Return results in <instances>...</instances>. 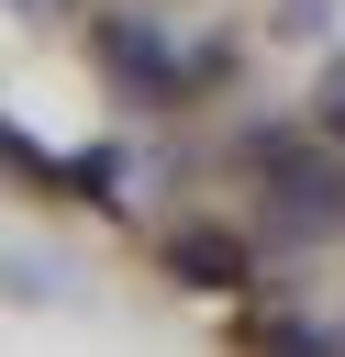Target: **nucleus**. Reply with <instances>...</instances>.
Listing matches in <instances>:
<instances>
[{
    "instance_id": "f257e3e1",
    "label": "nucleus",
    "mask_w": 345,
    "mask_h": 357,
    "mask_svg": "<svg viewBox=\"0 0 345 357\" xmlns=\"http://www.w3.org/2000/svg\"><path fill=\"white\" fill-rule=\"evenodd\" d=\"M100 56H111V78H122V89H145V100H178V89H200V78H223V67H234V45H189V56H178V45H167L156 22H134V11H111V22H100Z\"/></svg>"
},
{
    "instance_id": "f03ea898",
    "label": "nucleus",
    "mask_w": 345,
    "mask_h": 357,
    "mask_svg": "<svg viewBox=\"0 0 345 357\" xmlns=\"http://www.w3.org/2000/svg\"><path fill=\"white\" fill-rule=\"evenodd\" d=\"M267 234L300 245V234H345V167L334 156H289L267 167Z\"/></svg>"
},
{
    "instance_id": "7ed1b4c3",
    "label": "nucleus",
    "mask_w": 345,
    "mask_h": 357,
    "mask_svg": "<svg viewBox=\"0 0 345 357\" xmlns=\"http://www.w3.org/2000/svg\"><path fill=\"white\" fill-rule=\"evenodd\" d=\"M167 268H178V279H200V290H245V268H256V257H245L234 234H211V223H189V234L167 245Z\"/></svg>"
},
{
    "instance_id": "20e7f679",
    "label": "nucleus",
    "mask_w": 345,
    "mask_h": 357,
    "mask_svg": "<svg viewBox=\"0 0 345 357\" xmlns=\"http://www.w3.org/2000/svg\"><path fill=\"white\" fill-rule=\"evenodd\" d=\"M256 346H267V357H345L323 324H256Z\"/></svg>"
},
{
    "instance_id": "39448f33",
    "label": "nucleus",
    "mask_w": 345,
    "mask_h": 357,
    "mask_svg": "<svg viewBox=\"0 0 345 357\" xmlns=\"http://www.w3.org/2000/svg\"><path fill=\"white\" fill-rule=\"evenodd\" d=\"M0 156H11V178H33V190H67V167H56V156H33L11 123H0Z\"/></svg>"
},
{
    "instance_id": "423d86ee",
    "label": "nucleus",
    "mask_w": 345,
    "mask_h": 357,
    "mask_svg": "<svg viewBox=\"0 0 345 357\" xmlns=\"http://www.w3.org/2000/svg\"><path fill=\"white\" fill-rule=\"evenodd\" d=\"M323 134H334V145H345V67H334V78H323Z\"/></svg>"
},
{
    "instance_id": "0eeeda50",
    "label": "nucleus",
    "mask_w": 345,
    "mask_h": 357,
    "mask_svg": "<svg viewBox=\"0 0 345 357\" xmlns=\"http://www.w3.org/2000/svg\"><path fill=\"white\" fill-rule=\"evenodd\" d=\"M11 11H56V0H11Z\"/></svg>"
}]
</instances>
